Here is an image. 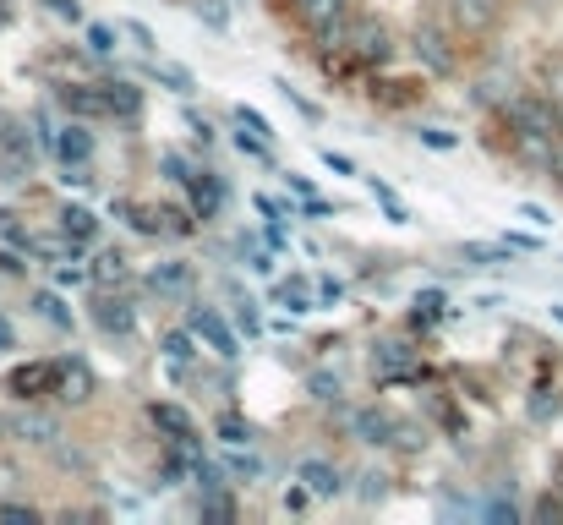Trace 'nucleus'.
Listing matches in <instances>:
<instances>
[{"label": "nucleus", "instance_id": "nucleus-26", "mask_svg": "<svg viewBox=\"0 0 563 525\" xmlns=\"http://www.w3.org/2000/svg\"><path fill=\"white\" fill-rule=\"evenodd\" d=\"M0 241H11V247H22V252L39 247V241H33L28 230H22V219H17V214H0Z\"/></svg>", "mask_w": 563, "mask_h": 525}, {"label": "nucleus", "instance_id": "nucleus-34", "mask_svg": "<svg viewBox=\"0 0 563 525\" xmlns=\"http://www.w3.org/2000/svg\"><path fill=\"white\" fill-rule=\"evenodd\" d=\"M460 258H471V263H498L503 252H498V247H460Z\"/></svg>", "mask_w": 563, "mask_h": 525}, {"label": "nucleus", "instance_id": "nucleus-20", "mask_svg": "<svg viewBox=\"0 0 563 525\" xmlns=\"http://www.w3.org/2000/svg\"><path fill=\"white\" fill-rule=\"evenodd\" d=\"M492 11H498V0H454V17H460V28H487Z\"/></svg>", "mask_w": 563, "mask_h": 525}, {"label": "nucleus", "instance_id": "nucleus-21", "mask_svg": "<svg viewBox=\"0 0 563 525\" xmlns=\"http://www.w3.org/2000/svg\"><path fill=\"white\" fill-rule=\"evenodd\" d=\"M11 433L28 438V443H55V438H61L50 416H17V422H11Z\"/></svg>", "mask_w": 563, "mask_h": 525}, {"label": "nucleus", "instance_id": "nucleus-25", "mask_svg": "<svg viewBox=\"0 0 563 525\" xmlns=\"http://www.w3.org/2000/svg\"><path fill=\"white\" fill-rule=\"evenodd\" d=\"M115 214H121L126 225L137 230V236H159V225H154V208H132V203H115Z\"/></svg>", "mask_w": 563, "mask_h": 525}, {"label": "nucleus", "instance_id": "nucleus-18", "mask_svg": "<svg viewBox=\"0 0 563 525\" xmlns=\"http://www.w3.org/2000/svg\"><path fill=\"white\" fill-rule=\"evenodd\" d=\"M110 88V115L115 121H137L143 115V88L137 83H104Z\"/></svg>", "mask_w": 563, "mask_h": 525}, {"label": "nucleus", "instance_id": "nucleus-19", "mask_svg": "<svg viewBox=\"0 0 563 525\" xmlns=\"http://www.w3.org/2000/svg\"><path fill=\"white\" fill-rule=\"evenodd\" d=\"M219 438H225V443H230V449H252V443H257V427H252V422H246V416H236V411H225V416H219Z\"/></svg>", "mask_w": 563, "mask_h": 525}, {"label": "nucleus", "instance_id": "nucleus-33", "mask_svg": "<svg viewBox=\"0 0 563 525\" xmlns=\"http://www.w3.org/2000/svg\"><path fill=\"white\" fill-rule=\"evenodd\" d=\"M225 471H241V476H263V465L246 460V454H225Z\"/></svg>", "mask_w": 563, "mask_h": 525}, {"label": "nucleus", "instance_id": "nucleus-37", "mask_svg": "<svg viewBox=\"0 0 563 525\" xmlns=\"http://www.w3.org/2000/svg\"><path fill=\"white\" fill-rule=\"evenodd\" d=\"M44 6H50L55 17H66V22H77V17H82V6H77V0H44Z\"/></svg>", "mask_w": 563, "mask_h": 525}, {"label": "nucleus", "instance_id": "nucleus-31", "mask_svg": "<svg viewBox=\"0 0 563 525\" xmlns=\"http://www.w3.org/2000/svg\"><path fill=\"white\" fill-rule=\"evenodd\" d=\"M443 307H449V301H443L438 290H427V296H416V318H421V323H438V318H443Z\"/></svg>", "mask_w": 563, "mask_h": 525}, {"label": "nucleus", "instance_id": "nucleus-29", "mask_svg": "<svg viewBox=\"0 0 563 525\" xmlns=\"http://www.w3.org/2000/svg\"><path fill=\"white\" fill-rule=\"evenodd\" d=\"M88 50L93 55H110L115 50V28H110V22H88Z\"/></svg>", "mask_w": 563, "mask_h": 525}, {"label": "nucleus", "instance_id": "nucleus-6", "mask_svg": "<svg viewBox=\"0 0 563 525\" xmlns=\"http://www.w3.org/2000/svg\"><path fill=\"white\" fill-rule=\"evenodd\" d=\"M186 329H192L197 340H208V345L219 350V356H241V340H236V329L225 323V312H214V307H192Z\"/></svg>", "mask_w": 563, "mask_h": 525}, {"label": "nucleus", "instance_id": "nucleus-24", "mask_svg": "<svg viewBox=\"0 0 563 525\" xmlns=\"http://www.w3.org/2000/svg\"><path fill=\"white\" fill-rule=\"evenodd\" d=\"M164 356H170V361H192V356H197V334H192V329L164 334Z\"/></svg>", "mask_w": 563, "mask_h": 525}, {"label": "nucleus", "instance_id": "nucleus-1", "mask_svg": "<svg viewBox=\"0 0 563 525\" xmlns=\"http://www.w3.org/2000/svg\"><path fill=\"white\" fill-rule=\"evenodd\" d=\"M509 121L520 137H558L563 143V110L553 99H542V93H520V99H509Z\"/></svg>", "mask_w": 563, "mask_h": 525}, {"label": "nucleus", "instance_id": "nucleus-4", "mask_svg": "<svg viewBox=\"0 0 563 525\" xmlns=\"http://www.w3.org/2000/svg\"><path fill=\"white\" fill-rule=\"evenodd\" d=\"M93 329L110 334V340L137 334V301H126V296H93Z\"/></svg>", "mask_w": 563, "mask_h": 525}, {"label": "nucleus", "instance_id": "nucleus-40", "mask_svg": "<svg viewBox=\"0 0 563 525\" xmlns=\"http://www.w3.org/2000/svg\"><path fill=\"white\" fill-rule=\"evenodd\" d=\"M11 345H17V329H11L6 318H0V350H11Z\"/></svg>", "mask_w": 563, "mask_h": 525}, {"label": "nucleus", "instance_id": "nucleus-36", "mask_svg": "<svg viewBox=\"0 0 563 525\" xmlns=\"http://www.w3.org/2000/svg\"><path fill=\"white\" fill-rule=\"evenodd\" d=\"M126 33H132V44H137V50H143V55H154V33H148L143 22H132V28H126Z\"/></svg>", "mask_w": 563, "mask_h": 525}, {"label": "nucleus", "instance_id": "nucleus-28", "mask_svg": "<svg viewBox=\"0 0 563 525\" xmlns=\"http://www.w3.org/2000/svg\"><path fill=\"white\" fill-rule=\"evenodd\" d=\"M274 301H279V307H290V312H307L312 307L307 285H274Z\"/></svg>", "mask_w": 563, "mask_h": 525}, {"label": "nucleus", "instance_id": "nucleus-41", "mask_svg": "<svg viewBox=\"0 0 563 525\" xmlns=\"http://www.w3.org/2000/svg\"><path fill=\"white\" fill-rule=\"evenodd\" d=\"M6 17H11V11H6V0H0V28H6Z\"/></svg>", "mask_w": 563, "mask_h": 525}, {"label": "nucleus", "instance_id": "nucleus-16", "mask_svg": "<svg viewBox=\"0 0 563 525\" xmlns=\"http://www.w3.org/2000/svg\"><path fill=\"white\" fill-rule=\"evenodd\" d=\"M416 55H421L427 72H449V66H454V50H449V39H443L438 28H421L416 33Z\"/></svg>", "mask_w": 563, "mask_h": 525}, {"label": "nucleus", "instance_id": "nucleus-11", "mask_svg": "<svg viewBox=\"0 0 563 525\" xmlns=\"http://www.w3.org/2000/svg\"><path fill=\"white\" fill-rule=\"evenodd\" d=\"M148 290H159V296H192L197 290V268L192 263H154L148 268Z\"/></svg>", "mask_w": 563, "mask_h": 525}, {"label": "nucleus", "instance_id": "nucleus-14", "mask_svg": "<svg viewBox=\"0 0 563 525\" xmlns=\"http://www.w3.org/2000/svg\"><path fill=\"white\" fill-rule=\"evenodd\" d=\"M148 422H154L159 427V433L164 438H192L197 433V422H192V411H186V405H170V400H154V405H148Z\"/></svg>", "mask_w": 563, "mask_h": 525}, {"label": "nucleus", "instance_id": "nucleus-39", "mask_svg": "<svg viewBox=\"0 0 563 525\" xmlns=\"http://www.w3.org/2000/svg\"><path fill=\"white\" fill-rule=\"evenodd\" d=\"M421 143H427V148H454V132H432V126H427V132H421Z\"/></svg>", "mask_w": 563, "mask_h": 525}, {"label": "nucleus", "instance_id": "nucleus-3", "mask_svg": "<svg viewBox=\"0 0 563 525\" xmlns=\"http://www.w3.org/2000/svg\"><path fill=\"white\" fill-rule=\"evenodd\" d=\"M350 55H356L361 66H383L394 55L389 28H383L378 17H356V22H350Z\"/></svg>", "mask_w": 563, "mask_h": 525}, {"label": "nucleus", "instance_id": "nucleus-27", "mask_svg": "<svg viewBox=\"0 0 563 525\" xmlns=\"http://www.w3.org/2000/svg\"><path fill=\"white\" fill-rule=\"evenodd\" d=\"M312 400H323V405H334L339 400V372H312Z\"/></svg>", "mask_w": 563, "mask_h": 525}, {"label": "nucleus", "instance_id": "nucleus-30", "mask_svg": "<svg viewBox=\"0 0 563 525\" xmlns=\"http://www.w3.org/2000/svg\"><path fill=\"white\" fill-rule=\"evenodd\" d=\"M159 219H164L159 230H170V236H186V230L197 225V219H192V208H186V214H181V208H159Z\"/></svg>", "mask_w": 563, "mask_h": 525}, {"label": "nucleus", "instance_id": "nucleus-42", "mask_svg": "<svg viewBox=\"0 0 563 525\" xmlns=\"http://www.w3.org/2000/svg\"><path fill=\"white\" fill-rule=\"evenodd\" d=\"M553 170H558V186H563V154H558V165H553Z\"/></svg>", "mask_w": 563, "mask_h": 525}, {"label": "nucleus", "instance_id": "nucleus-15", "mask_svg": "<svg viewBox=\"0 0 563 525\" xmlns=\"http://www.w3.org/2000/svg\"><path fill=\"white\" fill-rule=\"evenodd\" d=\"M61 236L77 241V247H88V241L99 236V214H93V208H82V203H66L61 208Z\"/></svg>", "mask_w": 563, "mask_h": 525}, {"label": "nucleus", "instance_id": "nucleus-12", "mask_svg": "<svg viewBox=\"0 0 563 525\" xmlns=\"http://www.w3.org/2000/svg\"><path fill=\"white\" fill-rule=\"evenodd\" d=\"M88 279H93L99 290H115V285H126V279H132V263H126L121 247H104V252H93Z\"/></svg>", "mask_w": 563, "mask_h": 525}, {"label": "nucleus", "instance_id": "nucleus-32", "mask_svg": "<svg viewBox=\"0 0 563 525\" xmlns=\"http://www.w3.org/2000/svg\"><path fill=\"white\" fill-rule=\"evenodd\" d=\"M148 72H154L159 83H170L175 93H192V72H175V66H148Z\"/></svg>", "mask_w": 563, "mask_h": 525}, {"label": "nucleus", "instance_id": "nucleus-22", "mask_svg": "<svg viewBox=\"0 0 563 525\" xmlns=\"http://www.w3.org/2000/svg\"><path fill=\"white\" fill-rule=\"evenodd\" d=\"M378 372H410L416 367V356H410V345H378Z\"/></svg>", "mask_w": 563, "mask_h": 525}, {"label": "nucleus", "instance_id": "nucleus-23", "mask_svg": "<svg viewBox=\"0 0 563 525\" xmlns=\"http://www.w3.org/2000/svg\"><path fill=\"white\" fill-rule=\"evenodd\" d=\"M33 312H39V318H50L55 329H72V312H66V301L50 296V290H44V296H33Z\"/></svg>", "mask_w": 563, "mask_h": 525}, {"label": "nucleus", "instance_id": "nucleus-8", "mask_svg": "<svg viewBox=\"0 0 563 525\" xmlns=\"http://www.w3.org/2000/svg\"><path fill=\"white\" fill-rule=\"evenodd\" d=\"M55 99H61L77 121H104V115H110V88H104V83H93V88L88 83H66Z\"/></svg>", "mask_w": 563, "mask_h": 525}, {"label": "nucleus", "instance_id": "nucleus-7", "mask_svg": "<svg viewBox=\"0 0 563 525\" xmlns=\"http://www.w3.org/2000/svg\"><path fill=\"white\" fill-rule=\"evenodd\" d=\"M186 208H192V219H219V208H225V175L192 170V181H186Z\"/></svg>", "mask_w": 563, "mask_h": 525}, {"label": "nucleus", "instance_id": "nucleus-2", "mask_svg": "<svg viewBox=\"0 0 563 525\" xmlns=\"http://www.w3.org/2000/svg\"><path fill=\"white\" fill-rule=\"evenodd\" d=\"M0 165H6V175H28L39 165V137L22 121H0Z\"/></svg>", "mask_w": 563, "mask_h": 525}, {"label": "nucleus", "instance_id": "nucleus-9", "mask_svg": "<svg viewBox=\"0 0 563 525\" xmlns=\"http://www.w3.org/2000/svg\"><path fill=\"white\" fill-rule=\"evenodd\" d=\"M339 422H345V433L361 438V443H394L400 438V427H394L383 411H372V405H356V411H345Z\"/></svg>", "mask_w": 563, "mask_h": 525}, {"label": "nucleus", "instance_id": "nucleus-35", "mask_svg": "<svg viewBox=\"0 0 563 525\" xmlns=\"http://www.w3.org/2000/svg\"><path fill=\"white\" fill-rule=\"evenodd\" d=\"M236 318H241V329H246V334H257V307H252L246 296L236 301Z\"/></svg>", "mask_w": 563, "mask_h": 525}, {"label": "nucleus", "instance_id": "nucleus-13", "mask_svg": "<svg viewBox=\"0 0 563 525\" xmlns=\"http://www.w3.org/2000/svg\"><path fill=\"white\" fill-rule=\"evenodd\" d=\"M50 154L61 159V165H88L93 159V132L88 126H66V132H55V143H50Z\"/></svg>", "mask_w": 563, "mask_h": 525}, {"label": "nucleus", "instance_id": "nucleus-10", "mask_svg": "<svg viewBox=\"0 0 563 525\" xmlns=\"http://www.w3.org/2000/svg\"><path fill=\"white\" fill-rule=\"evenodd\" d=\"M55 394H61L66 405L88 400V394H93V367H88V361H77V356L55 361Z\"/></svg>", "mask_w": 563, "mask_h": 525}, {"label": "nucleus", "instance_id": "nucleus-17", "mask_svg": "<svg viewBox=\"0 0 563 525\" xmlns=\"http://www.w3.org/2000/svg\"><path fill=\"white\" fill-rule=\"evenodd\" d=\"M301 487H307L312 498H339V471L328 460H301Z\"/></svg>", "mask_w": 563, "mask_h": 525}, {"label": "nucleus", "instance_id": "nucleus-5", "mask_svg": "<svg viewBox=\"0 0 563 525\" xmlns=\"http://www.w3.org/2000/svg\"><path fill=\"white\" fill-rule=\"evenodd\" d=\"M6 394H17V400H44V394H55V361H22V367H11Z\"/></svg>", "mask_w": 563, "mask_h": 525}, {"label": "nucleus", "instance_id": "nucleus-38", "mask_svg": "<svg viewBox=\"0 0 563 525\" xmlns=\"http://www.w3.org/2000/svg\"><path fill=\"white\" fill-rule=\"evenodd\" d=\"M164 175H170V181H181V186H186V181H192V170H186V165H181V159H175V154H170V159H164Z\"/></svg>", "mask_w": 563, "mask_h": 525}]
</instances>
